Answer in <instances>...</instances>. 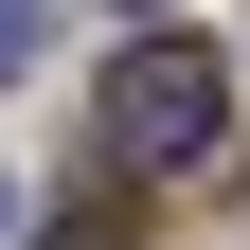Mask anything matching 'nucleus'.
<instances>
[{
    "mask_svg": "<svg viewBox=\"0 0 250 250\" xmlns=\"http://www.w3.org/2000/svg\"><path fill=\"white\" fill-rule=\"evenodd\" d=\"M214 125H232V72H214V36H125L107 72V161H214Z\"/></svg>",
    "mask_w": 250,
    "mask_h": 250,
    "instance_id": "f257e3e1",
    "label": "nucleus"
},
{
    "mask_svg": "<svg viewBox=\"0 0 250 250\" xmlns=\"http://www.w3.org/2000/svg\"><path fill=\"white\" fill-rule=\"evenodd\" d=\"M36 36H54V0H0V72H36Z\"/></svg>",
    "mask_w": 250,
    "mask_h": 250,
    "instance_id": "f03ea898",
    "label": "nucleus"
},
{
    "mask_svg": "<svg viewBox=\"0 0 250 250\" xmlns=\"http://www.w3.org/2000/svg\"><path fill=\"white\" fill-rule=\"evenodd\" d=\"M36 250H125V214H54V232H36Z\"/></svg>",
    "mask_w": 250,
    "mask_h": 250,
    "instance_id": "7ed1b4c3",
    "label": "nucleus"
},
{
    "mask_svg": "<svg viewBox=\"0 0 250 250\" xmlns=\"http://www.w3.org/2000/svg\"><path fill=\"white\" fill-rule=\"evenodd\" d=\"M107 18H161V0H107Z\"/></svg>",
    "mask_w": 250,
    "mask_h": 250,
    "instance_id": "20e7f679",
    "label": "nucleus"
}]
</instances>
